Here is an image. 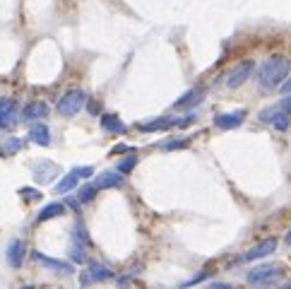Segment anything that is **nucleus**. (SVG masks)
I'll return each mask as SVG.
<instances>
[{
  "mask_svg": "<svg viewBox=\"0 0 291 289\" xmlns=\"http://www.w3.org/2000/svg\"><path fill=\"white\" fill-rule=\"evenodd\" d=\"M58 174H60V169H58L53 162H46V159H39V162H34V166H31V176H34L37 183H51Z\"/></svg>",
  "mask_w": 291,
  "mask_h": 289,
  "instance_id": "9",
  "label": "nucleus"
},
{
  "mask_svg": "<svg viewBox=\"0 0 291 289\" xmlns=\"http://www.w3.org/2000/svg\"><path fill=\"white\" fill-rule=\"evenodd\" d=\"M29 140L34 144H41V147H48L51 144V130L46 123H34L31 130H29Z\"/></svg>",
  "mask_w": 291,
  "mask_h": 289,
  "instance_id": "17",
  "label": "nucleus"
},
{
  "mask_svg": "<svg viewBox=\"0 0 291 289\" xmlns=\"http://www.w3.org/2000/svg\"><path fill=\"white\" fill-rule=\"evenodd\" d=\"M22 147H24V142H22L19 137L8 135L3 140V144H0V154H3V157H12V154H17Z\"/></svg>",
  "mask_w": 291,
  "mask_h": 289,
  "instance_id": "18",
  "label": "nucleus"
},
{
  "mask_svg": "<svg viewBox=\"0 0 291 289\" xmlns=\"http://www.w3.org/2000/svg\"><path fill=\"white\" fill-rule=\"evenodd\" d=\"M209 277V272L205 270V272H200V275H195V277H190L188 282H183V287H190V284H200V282H205Z\"/></svg>",
  "mask_w": 291,
  "mask_h": 289,
  "instance_id": "28",
  "label": "nucleus"
},
{
  "mask_svg": "<svg viewBox=\"0 0 291 289\" xmlns=\"http://www.w3.org/2000/svg\"><path fill=\"white\" fill-rule=\"evenodd\" d=\"M246 116H248L246 108L229 111V113H217V116H214V126L221 128V130H234V128H238L243 121H246Z\"/></svg>",
  "mask_w": 291,
  "mask_h": 289,
  "instance_id": "10",
  "label": "nucleus"
},
{
  "mask_svg": "<svg viewBox=\"0 0 291 289\" xmlns=\"http://www.w3.org/2000/svg\"><path fill=\"white\" fill-rule=\"evenodd\" d=\"M135 164H137V157L135 154H127V157H123L118 162V171L125 176V174H130L133 169H135Z\"/></svg>",
  "mask_w": 291,
  "mask_h": 289,
  "instance_id": "24",
  "label": "nucleus"
},
{
  "mask_svg": "<svg viewBox=\"0 0 291 289\" xmlns=\"http://www.w3.org/2000/svg\"><path fill=\"white\" fill-rule=\"evenodd\" d=\"M65 212V205L63 203H48L41 212H39V222H46V219H53V217H60Z\"/></svg>",
  "mask_w": 291,
  "mask_h": 289,
  "instance_id": "20",
  "label": "nucleus"
},
{
  "mask_svg": "<svg viewBox=\"0 0 291 289\" xmlns=\"http://www.w3.org/2000/svg\"><path fill=\"white\" fill-rule=\"evenodd\" d=\"M260 121L270 123V126L277 128L279 133L289 130V126H291V116L286 113V111H284L282 106H270V108H265L263 113H260Z\"/></svg>",
  "mask_w": 291,
  "mask_h": 289,
  "instance_id": "5",
  "label": "nucleus"
},
{
  "mask_svg": "<svg viewBox=\"0 0 291 289\" xmlns=\"http://www.w3.org/2000/svg\"><path fill=\"white\" fill-rule=\"evenodd\" d=\"M84 104H87V94H84L82 90H70L58 99L55 111H58L60 116H65V118H73V116H77V113L82 111Z\"/></svg>",
  "mask_w": 291,
  "mask_h": 289,
  "instance_id": "2",
  "label": "nucleus"
},
{
  "mask_svg": "<svg viewBox=\"0 0 291 289\" xmlns=\"http://www.w3.org/2000/svg\"><path fill=\"white\" fill-rule=\"evenodd\" d=\"M73 171L77 174V179H89L91 174H94V166H75Z\"/></svg>",
  "mask_w": 291,
  "mask_h": 289,
  "instance_id": "27",
  "label": "nucleus"
},
{
  "mask_svg": "<svg viewBox=\"0 0 291 289\" xmlns=\"http://www.w3.org/2000/svg\"><path fill=\"white\" fill-rule=\"evenodd\" d=\"M34 255V261L41 263L44 268H48V270H53L58 272V275H73L75 268H73V263H65V261H55V258H51V255H44L41 251H34L31 253Z\"/></svg>",
  "mask_w": 291,
  "mask_h": 289,
  "instance_id": "11",
  "label": "nucleus"
},
{
  "mask_svg": "<svg viewBox=\"0 0 291 289\" xmlns=\"http://www.w3.org/2000/svg\"><path fill=\"white\" fill-rule=\"evenodd\" d=\"M77 174L75 171H70V174H65L63 179L58 181V183H55V193H60V195H65V193H70V190H75L77 188Z\"/></svg>",
  "mask_w": 291,
  "mask_h": 289,
  "instance_id": "19",
  "label": "nucleus"
},
{
  "mask_svg": "<svg viewBox=\"0 0 291 289\" xmlns=\"http://www.w3.org/2000/svg\"><path fill=\"white\" fill-rule=\"evenodd\" d=\"M96 183H87V186H80V188H77V200H80V203H91V200L96 198Z\"/></svg>",
  "mask_w": 291,
  "mask_h": 289,
  "instance_id": "23",
  "label": "nucleus"
},
{
  "mask_svg": "<svg viewBox=\"0 0 291 289\" xmlns=\"http://www.w3.org/2000/svg\"><path fill=\"white\" fill-rule=\"evenodd\" d=\"M24 253H27V246L22 239H12L5 248V258L12 268H22V263H24Z\"/></svg>",
  "mask_w": 291,
  "mask_h": 289,
  "instance_id": "13",
  "label": "nucleus"
},
{
  "mask_svg": "<svg viewBox=\"0 0 291 289\" xmlns=\"http://www.w3.org/2000/svg\"><path fill=\"white\" fill-rule=\"evenodd\" d=\"M99 123L106 133H113V135H125V130H127V126L116 116V113H101Z\"/></svg>",
  "mask_w": 291,
  "mask_h": 289,
  "instance_id": "15",
  "label": "nucleus"
},
{
  "mask_svg": "<svg viewBox=\"0 0 291 289\" xmlns=\"http://www.w3.org/2000/svg\"><path fill=\"white\" fill-rule=\"evenodd\" d=\"M166 150H178V147H188V140H171V142H164Z\"/></svg>",
  "mask_w": 291,
  "mask_h": 289,
  "instance_id": "29",
  "label": "nucleus"
},
{
  "mask_svg": "<svg viewBox=\"0 0 291 289\" xmlns=\"http://www.w3.org/2000/svg\"><path fill=\"white\" fill-rule=\"evenodd\" d=\"M104 280H113V270H109L106 265H101L99 261H91L87 265V270L82 272L80 282L82 284H91V282H104Z\"/></svg>",
  "mask_w": 291,
  "mask_h": 289,
  "instance_id": "7",
  "label": "nucleus"
},
{
  "mask_svg": "<svg viewBox=\"0 0 291 289\" xmlns=\"http://www.w3.org/2000/svg\"><path fill=\"white\" fill-rule=\"evenodd\" d=\"M127 150H130L127 144H116V147L111 150V154H120V152H127Z\"/></svg>",
  "mask_w": 291,
  "mask_h": 289,
  "instance_id": "30",
  "label": "nucleus"
},
{
  "mask_svg": "<svg viewBox=\"0 0 291 289\" xmlns=\"http://www.w3.org/2000/svg\"><path fill=\"white\" fill-rule=\"evenodd\" d=\"M277 246H279L277 239H263V241H257L253 248H248V251L241 255V261L255 263V261H260V258H267V255H272V253L277 251Z\"/></svg>",
  "mask_w": 291,
  "mask_h": 289,
  "instance_id": "6",
  "label": "nucleus"
},
{
  "mask_svg": "<svg viewBox=\"0 0 291 289\" xmlns=\"http://www.w3.org/2000/svg\"><path fill=\"white\" fill-rule=\"evenodd\" d=\"M279 106H282V108H291V92H289V97H284V99H282Z\"/></svg>",
  "mask_w": 291,
  "mask_h": 289,
  "instance_id": "32",
  "label": "nucleus"
},
{
  "mask_svg": "<svg viewBox=\"0 0 291 289\" xmlns=\"http://www.w3.org/2000/svg\"><path fill=\"white\" fill-rule=\"evenodd\" d=\"M176 118H156L152 123H140V130H166V128H173Z\"/></svg>",
  "mask_w": 291,
  "mask_h": 289,
  "instance_id": "22",
  "label": "nucleus"
},
{
  "mask_svg": "<svg viewBox=\"0 0 291 289\" xmlns=\"http://www.w3.org/2000/svg\"><path fill=\"white\" fill-rule=\"evenodd\" d=\"M205 94L207 92L202 90V87H198V90H190L185 92L181 99H176V104H173V108H192L198 106V104H202V99H205Z\"/></svg>",
  "mask_w": 291,
  "mask_h": 289,
  "instance_id": "16",
  "label": "nucleus"
},
{
  "mask_svg": "<svg viewBox=\"0 0 291 289\" xmlns=\"http://www.w3.org/2000/svg\"><path fill=\"white\" fill-rule=\"evenodd\" d=\"M48 113H51V106L46 101H29L27 106L22 108V118L29 121V123L44 121V118H48Z\"/></svg>",
  "mask_w": 291,
  "mask_h": 289,
  "instance_id": "12",
  "label": "nucleus"
},
{
  "mask_svg": "<svg viewBox=\"0 0 291 289\" xmlns=\"http://www.w3.org/2000/svg\"><path fill=\"white\" fill-rule=\"evenodd\" d=\"M255 80L263 90H277L286 77H289V70H291V61L286 55H270L265 58L260 65H255Z\"/></svg>",
  "mask_w": 291,
  "mask_h": 289,
  "instance_id": "1",
  "label": "nucleus"
},
{
  "mask_svg": "<svg viewBox=\"0 0 291 289\" xmlns=\"http://www.w3.org/2000/svg\"><path fill=\"white\" fill-rule=\"evenodd\" d=\"M253 72H255L253 61H243V63H238L234 70L227 72V87L229 90H238L241 84H246V82L253 77Z\"/></svg>",
  "mask_w": 291,
  "mask_h": 289,
  "instance_id": "3",
  "label": "nucleus"
},
{
  "mask_svg": "<svg viewBox=\"0 0 291 289\" xmlns=\"http://www.w3.org/2000/svg\"><path fill=\"white\" fill-rule=\"evenodd\" d=\"M279 87H282L284 94H289V92H291V77H289V80H284L282 84H279Z\"/></svg>",
  "mask_w": 291,
  "mask_h": 289,
  "instance_id": "31",
  "label": "nucleus"
},
{
  "mask_svg": "<svg viewBox=\"0 0 291 289\" xmlns=\"http://www.w3.org/2000/svg\"><path fill=\"white\" fill-rule=\"evenodd\" d=\"M19 195L24 200H41V190H37V188H19Z\"/></svg>",
  "mask_w": 291,
  "mask_h": 289,
  "instance_id": "26",
  "label": "nucleus"
},
{
  "mask_svg": "<svg viewBox=\"0 0 291 289\" xmlns=\"http://www.w3.org/2000/svg\"><path fill=\"white\" fill-rule=\"evenodd\" d=\"M284 241H286V244L291 246V229H289V232H286V239H284Z\"/></svg>",
  "mask_w": 291,
  "mask_h": 289,
  "instance_id": "33",
  "label": "nucleus"
},
{
  "mask_svg": "<svg viewBox=\"0 0 291 289\" xmlns=\"http://www.w3.org/2000/svg\"><path fill=\"white\" fill-rule=\"evenodd\" d=\"M87 246L82 244H70V258H73L75 263H84V258H87V251H84Z\"/></svg>",
  "mask_w": 291,
  "mask_h": 289,
  "instance_id": "25",
  "label": "nucleus"
},
{
  "mask_svg": "<svg viewBox=\"0 0 291 289\" xmlns=\"http://www.w3.org/2000/svg\"><path fill=\"white\" fill-rule=\"evenodd\" d=\"M279 275H282V270L277 265H257L255 270H248L246 280L250 284H274L279 280Z\"/></svg>",
  "mask_w": 291,
  "mask_h": 289,
  "instance_id": "4",
  "label": "nucleus"
},
{
  "mask_svg": "<svg viewBox=\"0 0 291 289\" xmlns=\"http://www.w3.org/2000/svg\"><path fill=\"white\" fill-rule=\"evenodd\" d=\"M123 181H125V176L116 169V171H104V174H99L96 176V188L99 190H104V188H120L123 186Z\"/></svg>",
  "mask_w": 291,
  "mask_h": 289,
  "instance_id": "14",
  "label": "nucleus"
},
{
  "mask_svg": "<svg viewBox=\"0 0 291 289\" xmlns=\"http://www.w3.org/2000/svg\"><path fill=\"white\" fill-rule=\"evenodd\" d=\"M17 123V101L0 97V130H10Z\"/></svg>",
  "mask_w": 291,
  "mask_h": 289,
  "instance_id": "8",
  "label": "nucleus"
},
{
  "mask_svg": "<svg viewBox=\"0 0 291 289\" xmlns=\"http://www.w3.org/2000/svg\"><path fill=\"white\" fill-rule=\"evenodd\" d=\"M73 244H82V246H89V232L84 226L82 219H77L73 226Z\"/></svg>",
  "mask_w": 291,
  "mask_h": 289,
  "instance_id": "21",
  "label": "nucleus"
}]
</instances>
